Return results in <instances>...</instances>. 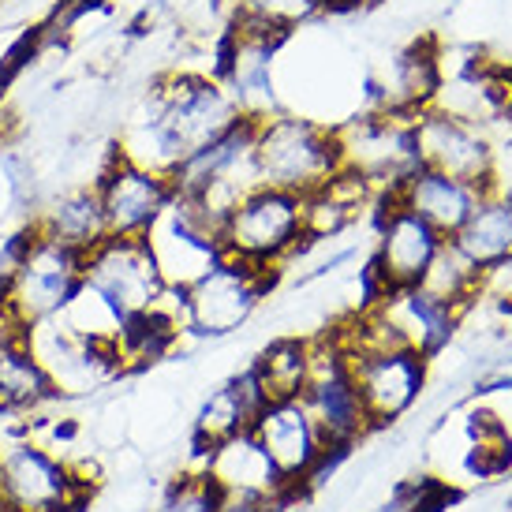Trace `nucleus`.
Instances as JSON below:
<instances>
[{
	"instance_id": "30",
	"label": "nucleus",
	"mask_w": 512,
	"mask_h": 512,
	"mask_svg": "<svg viewBox=\"0 0 512 512\" xmlns=\"http://www.w3.org/2000/svg\"><path fill=\"white\" fill-rule=\"evenodd\" d=\"M505 180H512V116L494 128V187Z\"/></svg>"
},
{
	"instance_id": "1",
	"label": "nucleus",
	"mask_w": 512,
	"mask_h": 512,
	"mask_svg": "<svg viewBox=\"0 0 512 512\" xmlns=\"http://www.w3.org/2000/svg\"><path fill=\"white\" fill-rule=\"evenodd\" d=\"M240 116L232 90L214 68H169L150 79L124 113L113 150L135 165L172 176Z\"/></svg>"
},
{
	"instance_id": "24",
	"label": "nucleus",
	"mask_w": 512,
	"mask_h": 512,
	"mask_svg": "<svg viewBox=\"0 0 512 512\" xmlns=\"http://www.w3.org/2000/svg\"><path fill=\"white\" fill-rule=\"evenodd\" d=\"M53 400L57 397L49 389V378L27 344V329H8L0 337V415L30 419Z\"/></svg>"
},
{
	"instance_id": "27",
	"label": "nucleus",
	"mask_w": 512,
	"mask_h": 512,
	"mask_svg": "<svg viewBox=\"0 0 512 512\" xmlns=\"http://www.w3.org/2000/svg\"><path fill=\"white\" fill-rule=\"evenodd\" d=\"M247 367L255 370L266 400L303 397L311 378V337H273Z\"/></svg>"
},
{
	"instance_id": "8",
	"label": "nucleus",
	"mask_w": 512,
	"mask_h": 512,
	"mask_svg": "<svg viewBox=\"0 0 512 512\" xmlns=\"http://www.w3.org/2000/svg\"><path fill=\"white\" fill-rule=\"evenodd\" d=\"M344 169L359 172L378 195L393 187L419 165L415 157V116L363 109L337 128Z\"/></svg>"
},
{
	"instance_id": "25",
	"label": "nucleus",
	"mask_w": 512,
	"mask_h": 512,
	"mask_svg": "<svg viewBox=\"0 0 512 512\" xmlns=\"http://www.w3.org/2000/svg\"><path fill=\"white\" fill-rule=\"evenodd\" d=\"M449 240L483 277L501 270L512 262V210L498 191H486L468 221L456 228V236Z\"/></svg>"
},
{
	"instance_id": "9",
	"label": "nucleus",
	"mask_w": 512,
	"mask_h": 512,
	"mask_svg": "<svg viewBox=\"0 0 512 512\" xmlns=\"http://www.w3.org/2000/svg\"><path fill=\"white\" fill-rule=\"evenodd\" d=\"M94 191H98L109 236H128V240H146L150 228L176 199L172 176L135 165L116 150H109L101 169L94 172Z\"/></svg>"
},
{
	"instance_id": "14",
	"label": "nucleus",
	"mask_w": 512,
	"mask_h": 512,
	"mask_svg": "<svg viewBox=\"0 0 512 512\" xmlns=\"http://www.w3.org/2000/svg\"><path fill=\"white\" fill-rule=\"evenodd\" d=\"M150 251H154V262L165 285L172 288H187L195 285L202 273L214 270L217 262L225 258V247H221V225L214 217H206L191 199L176 195L172 206L161 214L154 228H150Z\"/></svg>"
},
{
	"instance_id": "20",
	"label": "nucleus",
	"mask_w": 512,
	"mask_h": 512,
	"mask_svg": "<svg viewBox=\"0 0 512 512\" xmlns=\"http://www.w3.org/2000/svg\"><path fill=\"white\" fill-rule=\"evenodd\" d=\"M202 471L214 479L221 494H236V498H281V494L303 498L307 494L303 486L281 479V471L273 468V460L266 456V449L258 445L251 430L214 445Z\"/></svg>"
},
{
	"instance_id": "13",
	"label": "nucleus",
	"mask_w": 512,
	"mask_h": 512,
	"mask_svg": "<svg viewBox=\"0 0 512 512\" xmlns=\"http://www.w3.org/2000/svg\"><path fill=\"white\" fill-rule=\"evenodd\" d=\"M370 217H374V251L367 262L370 277L378 281L382 292L419 285L427 277L434 255L441 251L445 236L385 195L378 199Z\"/></svg>"
},
{
	"instance_id": "15",
	"label": "nucleus",
	"mask_w": 512,
	"mask_h": 512,
	"mask_svg": "<svg viewBox=\"0 0 512 512\" xmlns=\"http://www.w3.org/2000/svg\"><path fill=\"white\" fill-rule=\"evenodd\" d=\"M83 281L90 288H98L101 296L128 318L154 311L161 292L169 288L157 270L150 243L128 240V236H105L94 251H86Z\"/></svg>"
},
{
	"instance_id": "18",
	"label": "nucleus",
	"mask_w": 512,
	"mask_h": 512,
	"mask_svg": "<svg viewBox=\"0 0 512 512\" xmlns=\"http://www.w3.org/2000/svg\"><path fill=\"white\" fill-rule=\"evenodd\" d=\"M370 307L385 318V326L393 329L400 348H412L419 356H427L430 363L453 344L456 329H460V307L438 299L423 285L389 288Z\"/></svg>"
},
{
	"instance_id": "31",
	"label": "nucleus",
	"mask_w": 512,
	"mask_h": 512,
	"mask_svg": "<svg viewBox=\"0 0 512 512\" xmlns=\"http://www.w3.org/2000/svg\"><path fill=\"white\" fill-rule=\"evenodd\" d=\"M333 8H352V12H359V8H374V4H382V0H329Z\"/></svg>"
},
{
	"instance_id": "3",
	"label": "nucleus",
	"mask_w": 512,
	"mask_h": 512,
	"mask_svg": "<svg viewBox=\"0 0 512 512\" xmlns=\"http://www.w3.org/2000/svg\"><path fill=\"white\" fill-rule=\"evenodd\" d=\"M307 243L303 236V199L281 187L255 184L243 191L228 210L221 228V247L228 258H240L258 270H273L277 277Z\"/></svg>"
},
{
	"instance_id": "4",
	"label": "nucleus",
	"mask_w": 512,
	"mask_h": 512,
	"mask_svg": "<svg viewBox=\"0 0 512 512\" xmlns=\"http://www.w3.org/2000/svg\"><path fill=\"white\" fill-rule=\"evenodd\" d=\"M277 273L247 266L240 258H221L195 285L184 288V329L199 341H225L240 333L270 299Z\"/></svg>"
},
{
	"instance_id": "10",
	"label": "nucleus",
	"mask_w": 512,
	"mask_h": 512,
	"mask_svg": "<svg viewBox=\"0 0 512 512\" xmlns=\"http://www.w3.org/2000/svg\"><path fill=\"white\" fill-rule=\"evenodd\" d=\"M303 404L311 408L326 445L359 449V441L374 430L367 408H363V397L352 382L348 359H344L341 344L333 341V333L311 337V378L303 389Z\"/></svg>"
},
{
	"instance_id": "32",
	"label": "nucleus",
	"mask_w": 512,
	"mask_h": 512,
	"mask_svg": "<svg viewBox=\"0 0 512 512\" xmlns=\"http://www.w3.org/2000/svg\"><path fill=\"white\" fill-rule=\"evenodd\" d=\"M494 191H498L501 199H505V206H509V210H512V180H505V184H498V187H494Z\"/></svg>"
},
{
	"instance_id": "2",
	"label": "nucleus",
	"mask_w": 512,
	"mask_h": 512,
	"mask_svg": "<svg viewBox=\"0 0 512 512\" xmlns=\"http://www.w3.org/2000/svg\"><path fill=\"white\" fill-rule=\"evenodd\" d=\"M344 169L337 128L318 124L311 116L266 113L255 120V176L258 184L281 187L292 195H311L329 176Z\"/></svg>"
},
{
	"instance_id": "26",
	"label": "nucleus",
	"mask_w": 512,
	"mask_h": 512,
	"mask_svg": "<svg viewBox=\"0 0 512 512\" xmlns=\"http://www.w3.org/2000/svg\"><path fill=\"white\" fill-rule=\"evenodd\" d=\"M228 12H232V27L258 30L285 42L299 30H311L318 19H326L333 4L329 0H228Z\"/></svg>"
},
{
	"instance_id": "22",
	"label": "nucleus",
	"mask_w": 512,
	"mask_h": 512,
	"mask_svg": "<svg viewBox=\"0 0 512 512\" xmlns=\"http://www.w3.org/2000/svg\"><path fill=\"white\" fill-rule=\"evenodd\" d=\"M378 191L352 169L329 176L322 187L303 195V236L307 243H333L344 232H352L359 221H367L378 206Z\"/></svg>"
},
{
	"instance_id": "5",
	"label": "nucleus",
	"mask_w": 512,
	"mask_h": 512,
	"mask_svg": "<svg viewBox=\"0 0 512 512\" xmlns=\"http://www.w3.org/2000/svg\"><path fill=\"white\" fill-rule=\"evenodd\" d=\"M94 498L72 464L34 434L0 441V501L8 512H83Z\"/></svg>"
},
{
	"instance_id": "19",
	"label": "nucleus",
	"mask_w": 512,
	"mask_h": 512,
	"mask_svg": "<svg viewBox=\"0 0 512 512\" xmlns=\"http://www.w3.org/2000/svg\"><path fill=\"white\" fill-rule=\"evenodd\" d=\"M483 195H486V187L456 180L449 172L427 169V165H415L385 199L400 202L404 210H412L415 217H423L430 228H438L441 236L449 240V236H456V228L468 221L471 210L479 206Z\"/></svg>"
},
{
	"instance_id": "11",
	"label": "nucleus",
	"mask_w": 512,
	"mask_h": 512,
	"mask_svg": "<svg viewBox=\"0 0 512 512\" xmlns=\"http://www.w3.org/2000/svg\"><path fill=\"white\" fill-rule=\"evenodd\" d=\"M344 359L374 430L404 419L430 385V359L412 348H367V352H344Z\"/></svg>"
},
{
	"instance_id": "23",
	"label": "nucleus",
	"mask_w": 512,
	"mask_h": 512,
	"mask_svg": "<svg viewBox=\"0 0 512 512\" xmlns=\"http://www.w3.org/2000/svg\"><path fill=\"white\" fill-rule=\"evenodd\" d=\"M30 225L38 228L42 236L64 243V247H75V251H94L109 228H105V214H101L98 191H94V180L86 184H72L49 195V199L30 210Z\"/></svg>"
},
{
	"instance_id": "7",
	"label": "nucleus",
	"mask_w": 512,
	"mask_h": 512,
	"mask_svg": "<svg viewBox=\"0 0 512 512\" xmlns=\"http://www.w3.org/2000/svg\"><path fill=\"white\" fill-rule=\"evenodd\" d=\"M27 344L34 359L42 363L57 400H90L128 374L116 344L75 333L60 314L27 326Z\"/></svg>"
},
{
	"instance_id": "17",
	"label": "nucleus",
	"mask_w": 512,
	"mask_h": 512,
	"mask_svg": "<svg viewBox=\"0 0 512 512\" xmlns=\"http://www.w3.org/2000/svg\"><path fill=\"white\" fill-rule=\"evenodd\" d=\"M251 434L266 449L273 468L281 471V479L296 486H303L318 453L326 449V438H322V430L314 423L311 408L303 404V397L266 400L262 412L255 415V423H251Z\"/></svg>"
},
{
	"instance_id": "28",
	"label": "nucleus",
	"mask_w": 512,
	"mask_h": 512,
	"mask_svg": "<svg viewBox=\"0 0 512 512\" xmlns=\"http://www.w3.org/2000/svg\"><path fill=\"white\" fill-rule=\"evenodd\" d=\"M419 285L427 288V292H434L438 299H445V303H453V307L464 311L471 299L483 292V273L475 270L468 258L456 251L453 240H445L441 243V251L434 255V262H430L427 277H423Z\"/></svg>"
},
{
	"instance_id": "29",
	"label": "nucleus",
	"mask_w": 512,
	"mask_h": 512,
	"mask_svg": "<svg viewBox=\"0 0 512 512\" xmlns=\"http://www.w3.org/2000/svg\"><path fill=\"white\" fill-rule=\"evenodd\" d=\"M150 512H221V490L206 471H187L172 479Z\"/></svg>"
},
{
	"instance_id": "21",
	"label": "nucleus",
	"mask_w": 512,
	"mask_h": 512,
	"mask_svg": "<svg viewBox=\"0 0 512 512\" xmlns=\"http://www.w3.org/2000/svg\"><path fill=\"white\" fill-rule=\"evenodd\" d=\"M262 404H266V393H262V385H258L251 367H243L240 374H232L217 389L206 393V400L195 412V430H191V445H195V453L202 460L199 471L206 468V456H210L214 445L236 438L243 430H251L255 415L262 412Z\"/></svg>"
},
{
	"instance_id": "16",
	"label": "nucleus",
	"mask_w": 512,
	"mask_h": 512,
	"mask_svg": "<svg viewBox=\"0 0 512 512\" xmlns=\"http://www.w3.org/2000/svg\"><path fill=\"white\" fill-rule=\"evenodd\" d=\"M441 53L430 38H415L389 49L367 68V109L415 116L438 101Z\"/></svg>"
},
{
	"instance_id": "12",
	"label": "nucleus",
	"mask_w": 512,
	"mask_h": 512,
	"mask_svg": "<svg viewBox=\"0 0 512 512\" xmlns=\"http://www.w3.org/2000/svg\"><path fill=\"white\" fill-rule=\"evenodd\" d=\"M415 157L427 169L449 172L486 191L494 187V131L441 105L415 113Z\"/></svg>"
},
{
	"instance_id": "6",
	"label": "nucleus",
	"mask_w": 512,
	"mask_h": 512,
	"mask_svg": "<svg viewBox=\"0 0 512 512\" xmlns=\"http://www.w3.org/2000/svg\"><path fill=\"white\" fill-rule=\"evenodd\" d=\"M83 258V251L49 240L34 228L27 251L0 296V314L19 329L57 318L83 285Z\"/></svg>"
}]
</instances>
